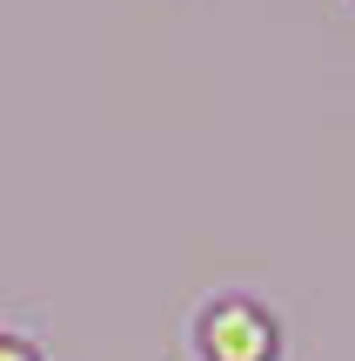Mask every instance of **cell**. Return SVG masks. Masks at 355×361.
<instances>
[{
    "instance_id": "1",
    "label": "cell",
    "mask_w": 355,
    "mask_h": 361,
    "mask_svg": "<svg viewBox=\"0 0 355 361\" xmlns=\"http://www.w3.org/2000/svg\"><path fill=\"white\" fill-rule=\"evenodd\" d=\"M188 355L195 361H282L289 355V328L248 288H215L188 314Z\"/></svg>"
},
{
    "instance_id": "3",
    "label": "cell",
    "mask_w": 355,
    "mask_h": 361,
    "mask_svg": "<svg viewBox=\"0 0 355 361\" xmlns=\"http://www.w3.org/2000/svg\"><path fill=\"white\" fill-rule=\"evenodd\" d=\"M349 7H355V0H349Z\"/></svg>"
},
{
    "instance_id": "2",
    "label": "cell",
    "mask_w": 355,
    "mask_h": 361,
    "mask_svg": "<svg viewBox=\"0 0 355 361\" xmlns=\"http://www.w3.org/2000/svg\"><path fill=\"white\" fill-rule=\"evenodd\" d=\"M0 361H47V348H40V335L27 322H7L0 328Z\"/></svg>"
}]
</instances>
